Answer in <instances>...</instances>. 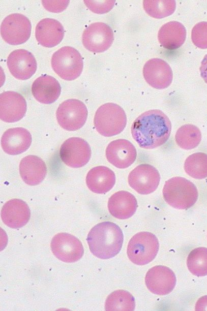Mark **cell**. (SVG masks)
I'll return each mask as SVG.
<instances>
[{
    "instance_id": "cell-28",
    "label": "cell",
    "mask_w": 207,
    "mask_h": 311,
    "mask_svg": "<svg viewBox=\"0 0 207 311\" xmlns=\"http://www.w3.org/2000/svg\"><path fill=\"white\" fill-rule=\"evenodd\" d=\"M184 169L193 178L201 179L207 177V154L196 152L189 156L185 160Z\"/></svg>"
},
{
    "instance_id": "cell-25",
    "label": "cell",
    "mask_w": 207,
    "mask_h": 311,
    "mask_svg": "<svg viewBox=\"0 0 207 311\" xmlns=\"http://www.w3.org/2000/svg\"><path fill=\"white\" fill-rule=\"evenodd\" d=\"M186 30L180 22L172 21L163 24L160 28L158 38L160 44L168 50L180 47L185 42Z\"/></svg>"
},
{
    "instance_id": "cell-32",
    "label": "cell",
    "mask_w": 207,
    "mask_h": 311,
    "mask_svg": "<svg viewBox=\"0 0 207 311\" xmlns=\"http://www.w3.org/2000/svg\"><path fill=\"white\" fill-rule=\"evenodd\" d=\"M86 7L93 12L104 14L109 12L113 7L115 1H83Z\"/></svg>"
},
{
    "instance_id": "cell-16",
    "label": "cell",
    "mask_w": 207,
    "mask_h": 311,
    "mask_svg": "<svg viewBox=\"0 0 207 311\" xmlns=\"http://www.w3.org/2000/svg\"><path fill=\"white\" fill-rule=\"evenodd\" d=\"M26 111V103L20 94L7 91L0 95L1 119L6 122H14L22 119Z\"/></svg>"
},
{
    "instance_id": "cell-3",
    "label": "cell",
    "mask_w": 207,
    "mask_h": 311,
    "mask_svg": "<svg viewBox=\"0 0 207 311\" xmlns=\"http://www.w3.org/2000/svg\"><path fill=\"white\" fill-rule=\"evenodd\" d=\"M163 196L165 201L171 206L186 209L195 203L198 193L193 183L184 177H174L165 182Z\"/></svg>"
},
{
    "instance_id": "cell-26",
    "label": "cell",
    "mask_w": 207,
    "mask_h": 311,
    "mask_svg": "<svg viewBox=\"0 0 207 311\" xmlns=\"http://www.w3.org/2000/svg\"><path fill=\"white\" fill-rule=\"evenodd\" d=\"M135 301L134 297L129 292L118 290L112 292L105 301L106 311L126 310L135 309Z\"/></svg>"
},
{
    "instance_id": "cell-20",
    "label": "cell",
    "mask_w": 207,
    "mask_h": 311,
    "mask_svg": "<svg viewBox=\"0 0 207 311\" xmlns=\"http://www.w3.org/2000/svg\"><path fill=\"white\" fill-rule=\"evenodd\" d=\"M64 36L62 24L54 19H43L36 25V40L44 47L51 48L56 46L62 41Z\"/></svg>"
},
{
    "instance_id": "cell-35",
    "label": "cell",
    "mask_w": 207,
    "mask_h": 311,
    "mask_svg": "<svg viewBox=\"0 0 207 311\" xmlns=\"http://www.w3.org/2000/svg\"><path fill=\"white\" fill-rule=\"evenodd\" d=\"M199 70L201 77L207 83V54L204 56L201 61Z\"/></svg>"
},
{
    "instance_id": "cell-8",
    "label": "cell",
    "mask_w": 207,
    "mask_h": 311,
    "mask_svg": "<svg viewBox=\"0 0 207 311\" xmlns=\"http://www.w3.org/2000/svg\"><path fill=\"white\" fill-rule=\"evenodd\" d=\"M31 23L29 20L20 13H13L7 16L1 25V34L7 43L17 45L26 42L31 36Z\"/></svg>"
},
{
    "instance_id": "cell-4",
    "label": "cell",
    "mask_w": 207,
    "mask_h": 311,
    "mask_svg": "<svg viewBox=\"0 0 207 311\" xmlns=\"http://www.w3.org/2000/svg\"><path fill=\"white\" fill-rule=\"evenodd\" d=\"M127 117L124 110L119 105L107 103L96 111L94 126L97 132L106 137L115 136L125 129Z\"/></svg>"
},
{
    "instance_id": "cell-19",
    "label": "cell",
    "mask_w": 207,
    "mask_h": 311,
    "mask_svg": "<svg viewBox=\"0 0 207 311\" xmlns=\"http://www.w3.org/2000/svg\"><path fill=\"white\" fill-rule=\"evenodd\" d=\"M32 140V136L26 129L20 127L9 129L2 137L1 146L6 153L17 155L29 148Z\"/></svg>"
},
{
    "instance_id": "cell-33",
    "label": "cell",
    "mask_w": 207,
    "mask_h": 311,
    "mask_svg": "<svg viewBox=\"0 0 207 311\" xmlns=\"http://www.w3.org/2000/svg\"><path fill=\"white\" fill-rule=\"evenodd\" d=\"M42 3L47 11L58 13L66 9L69 1H42Z\"/></svg>"
},
{
    "instance_id": "cell-31",
    "label": "cell",
    "mask_w": 207,
    "mask_h": 311,
    "mask_svg": "<svg viewBox=\"0 0 207 311\" xmlns=\"http://www.w3.org/2000/svg\"><path fill=\"white\" fill-rule=\"evenodd\" d=\"M191 39L197 47L207 48V22L202 21L195 24L192 30Z\"/></svg>"
},
{
    "instance_id": "cell-9",
    "label": "cell",
    "mask_w": 207,
    "mask_h": 311,
    "mask_svg": "<svg viewBox=\"0 0 207 311\" xmlns=\"http://www.w3.org/2000/svg\"><path fill=\"white\" fill-rule=\"evenodd\" d=\"M114 40L113 32L107 24L98 22L88 25L82 34V43L90 51L99 53L107 50Z\"/></svg>"
},
{
    "instance_id": "cell-21",
    "label": "cell",
    "mask_w": 207,
    "mask_h": 311,
    "mask_svg": "<svg viewBox=\"0 0 207 311\" xmlns=\"http://www.w3.org/2000/svg\"><path fill=\"white\" fill-rule=\"evenodd\" d=\"M61 85L54 77L43 75L38 77L32 85V92L39 102L49 104L54 102L59 97Z\"/></svg>"
},
{
    "instance_id": "cell-30",
    "label": "cell",
    "mask_w": 207,
    "mask_h": 311,
    "mask_svg": "<svg viewBox=\"0 0 207 311\" xmlns=\"http://www.w3.org/2000/svg\"><path fill=\"white\" fill-rule=\"evenodd\" d=\"M145 11L150 16L162 18L171 15L175 11V1H143Z\"/></svg>"
},
{
    "instance_id": "cell-7",
    "label": "cell",
    "mask_w": 207,
    "mask_h": 311,
    "mask_svg": "<svg viewBox=\"0 0 207 311\" xmlns=\"http://www.w3.org/2000/svg\"><path fill=\"white\" fill-rule=\"evenodd\" d=\"M56 115L60 126L67 131L80 129L85 123L87 110L81 101L71 99L62 102L58 106Z\"/></svg>"
},
{
    "instance_id": "cell-23",
    "label": "cell",
    "mask_w": 207,
    "mask_h": 311,
    "mask_svg": "<svg viewBox=\"0 0 207 311\" xmlns=\"http://www.w3.org/2000/svg\"><path fill=\"white\" fill-rule=\"evenodd\" d=\"M19 172L22 180L29 185L41 182L47 174L45 162L39 157L29 155L23 158L19 164Z\"/></svg>"
},
{
    "instance_id": "cell-15",
    "label": "cell",
    "mask_w": 207,
    "mask_h": 311,
    "mask_svg": "<svg viewBox=\"0 0 207 311\" xmlns=\"http://www.w3.org/2000/svg\"><path fill=\"white\" fill-rule=\"evenodd\" d=\"M11 74L19 80L30 78L37 70V61L34 56L28 51L19 49L13 51L7 61Z\"/></svg>"
},
{
    "instance_id": "cell-13",
    "label": "cell",
    "mask_w": 207,
    "mask_h": 311,
    "mask_svg": "<svg viewBox=\"0 0 207 311\" xmlns=\"http://www.w3.org/2000/svg\"><path fill=\"white\" fill-rule=\"evenodd\" d=\"M145 283L152 293L158 295L170 293L176 284L174 273L169 268L158 265L150 268L146 273Z\"/></svg>"
},
{
    "instance_id": "cell-29",
    "label": "cell",
    "mask_w": 207,
    "mask_h": 311,
    "mask_svg": "<svg viewBox=\"0 0 207 311\" xmlns=\"http://www.w3.org/2000/svg\"><path fill=\"white\" fill-rule=\"evenodd\" d=\"M189 270L197 276L207 275V248L199 247L193 250L187 259Z\"/></svg>"
},
{
    "instance_id": "cell-22",
    "label": "cell",
    "mask_w": 207,
    "mask_h": 311,
    "mask_svg": "<svg viewBox=\"0 0 207 311\" xmlns=\"http://www.w3.org/2000/svg\"><path fill=\"white\" fill-rule=\"evenodd\" d=\"M136 199L130 192L120 191L113 194L109 199L108 208L114 217L121 220L132 216L137 208Z\"/></svg>"
},
{
    "instance_id": "cell-10",
    "label": "cell",
    "mask_w": 207,
    "mask_h": 311,
    "mask_svg": "<svg viewBox=\"0 0 207 311\" xmlns=\"http://www.w3.org/2000/svg\"><path fill=\"white\" fill-rule=\"evenodd\" d=\"M50 247L53 255L60 260L66 263L78 261L84 253L81 241L67 233H59L54 236Z\"/></svg>"
},
{
    "instance_id": "cell-12",
    "label": "cell",
    "mask_w": 207,
    "mask_h": 311,
    "mask_svg": "<svg viewBox=\"0 0 207 311\" xmlns=\"http://www.w3.org/2000/svg\"><path fill=\"white\" fill-rule=\"evenodd\" d=\"M160 180L158 171L147 164H140L129 173V185L138 193L147 195L154 192L158 188Z\"/></svg>"
},
{
    "instance_id": "cell-6",
    "label": "cell",
    "mask_w": 207,
    "mask_h": 311,
    "mask_svg": "<svg viewBox=\"0 0 207 311\" xmlns=\"http://www.w3.org/2000/svg\"><path fill=\"white\" fill-rule=\"evenodd\" d=\"M159 243L157 237L149 232L135 234L130 240L127 253L135 264L144 265L154 259L158 252Z\"/></svg>"
},
{
    "instance_id": "cell-2",
    "label": "cell",
    "mask_w": 207,
    "mask_h": 311,
    "mask_svg": "<svg viewBox=\"0 0 207 311\" xmlns=\"http://www.w3.org/2000/svg\"><path fill=\"white\" fill-rule=\"evenodd\" d=\"M87 242L91 253L97 258L108 259L121 251L124 235L115 224L104 222L95 226L89 232Z\"/></svg>"
},
{
    "instance_id": "cell-14",
    "label": "cell",
    "mask_w": 207,
    "mask_h": 311,
    "mask_svg": "<svg viewBox=\"0 0 207 311\" xmlns=\"http://www.w3.org/2000/svg\"><path fill=\"white\" fill-rule=\"evenodd\" d=\"M142 72L146 82L156 89L167 88L172 81L173 73L170 66L161 58H153L147 60Z\"/></svg>"
},
{
    "instance_id": "cell-24",
    "label": "cell",
    "mask_w": 207,
    "mask_h": 311,
    "mask_svg": "<svg viewBox=\"0 0 207 311\" xmlns=\"http://www.w3.org/2000/svg\"><path fill=\"white\" fill-rule=\"evenodd\" d=\"M115 182L114 172L109 168L100 166L94 167L87 174L86 183L94 193L105 194L109 191Z\"/></svg>"
},
{
    "instance_id": "cell-11",
    "label": "cell",
    "mask_w": 207,
    "mask_h": 311,
    "mask_svg": "<svg viewBox=\"0 0 207 311\" xmlns=\"http://www.w3.org/2000/svg\"><path fill=\"white\" fill-rule=\"evenodd\" d=\"M60 156L67 166L79 168L86 165L91 156V149L87 142L79 137H71L61 145Z\"/></svg>"
},
{
    "instance_id": "cell-17",
    "label": "cell",
    "mask_w": 207,
    "mask_h": 311,
    "mask_svg": "<svg viewBox=\"0 0 207 311\" xmlns=\"http://www.w3.org/2000/svg\"><path fill=\"white\" fill-rule=\"evenodd\" d=\"M136 149L128 140L119 139L111 142L106 150L108 161L115 167L124 169L131 166L135 161Z\"/></svg>"
},
{
    "instance_id": "cell-34",
    "label": "cell",
    "mask_w": 207,
    "mask_h": 311,
    "mask_svg": "<svg viewBox=\"0 0 207 311\" xmlns=\"http://www.w3.org/2000/svg\"><path fill=\"white\" fill-rule=\"evenodd\" d=\"M195 310H207V295L200 297L196 302Z\"/></svg>"
},
{
    "instance_id": "cell-18",
    "label": "cell",
    "mask_w": 207,
    "mask_h": 311,
    "mask_svg": "<svg viewBox=\"0 0 207 311\" xmlns=\"http://www.w3.org/2000/svg\"><path fill=\"white\" fill-rule=\"evenodd\" d=\"M31 216L27 204L19 199H13L7 202L1 210V219L7 226L17 229L24 226Z\"/></svg>"
},
{
    "instance_id": "cell-5",
    "label": "cell",
    "mask_w": 207,
    "mask_h": 311,
    "mask_svg": "<svg viewBox=\"0 0 207 311\" xmlns=\"http://www.w3.org/2000/svg\"><path fill=\"white\" fill-rule=\"evenodd\" d=\"M51 64L53 71L61 78L68 81L76 79L83 69V60L74 48L65 46L52 55Z\"/></svg>"
},
{
    "instance_id": "cell-1",
    "label": "cell",
    "mask_w": 207,
    "mask_h": 311,
    "mask_svg": "<svg viewBox=\"0 0 207 311\" xmlns=\"http://www.w3.org/2000/svg\"><path fill=\"white\" fill-rule=\"evenodd\" d=\"M171 130V122L162 111L154 109L139 115L131 127L133 138L144 149H154L164 144Z\"/></svg>"
},
{
    "instance_id": "cell-27",
    "label": "cell",
    "mask_w": 207,
    "mask_h": 311,
    "mask_svg": "<svg viewBox=\"0 0 207 311\" xmlns=\"http://www.w3.org/2000/svg\"><path fill=\"white\" fill-rule=\"evenodd\" d=\"M175 139L181 148L187 150L193 149L198 145L201 140V132L194 125H185L177 130Z\"/></svg>"
}]
</instances>
